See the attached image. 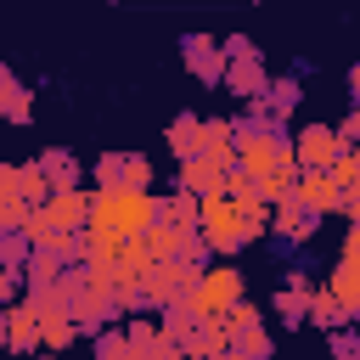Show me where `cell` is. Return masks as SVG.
Returning a JSON list of instances; mask_svg holds the SVG:
<instances>
[{"mask_svg": "<svg viewBox=\"0 0 360 360\" xmlns=\"http://www.w3.org/2000/svg\"><path fill=\"white\" fill-rule=\"evenodd\" d=\"M152 214V191H90V242L107 248L118 236H135Z\"/></svg>", "mask_w": 360, "mask_h": 360, "instance_id": "1", "label": "cell"}, {"mask_svg": "<svg viewBox=\"0 0 360 360\" xmlns=\"http://www.w3.org/2000/svg\"><path fill=\"white\" fill-rule=\"evenodd\" d=\"M180 62H186V73L197 84H219L225 79V51L208 34H180Z\"/></svg>", "mask_w": 360, "mask_h": 360, "instance_id": "2", "label": "cell"}, {"mask_svg": "<svg viewBox=\"0 0 360 360\" xmlns=\"http://www.w3.org/2000/svg\"><path fill=\"white\" fill-rule=\"evenodd\" d=\"M39 219H45L56 236L84 231V225H90V191H84V186H79V191H51V197L39 202Z\"/></svg>", "mask_w": 360, "mask_h": 360, "instance_id": "3", "label": "cell"}, {"mask_svg": "<svg viewBox=\"0 0 360 360\" xmlns=\"http://www.w3.org/2000/svg\"><path fill=\"white\" fill-rule=\"evenodd\" d=\"M236 298H242V270H231V264H208L202 281H197V309H202V315H219V309H231Z\"/></svg>", "mask_w": 360, "mask_h": 360, "instance_id": "4", "label": "cell"}, {"mask_svg": "<svg viewBox=\"0 0 360 360\" xmlns=\"http://www.w3.org/2000/svg\"><path fill=\"white\" fill-rule=\"evenodd\" d=\"M338 129L332 124H304V129H292V158H298V169H326L332 158H338Z\"/></svg>", "mask_w": 360, "mask_h": 360, "instance_id": "5", "label": "cell"}, {"mask_svg": "<svg viewBox=\"0 0 360 360\" xmlns=\"http://www.w3.org/2000/svg\"><path fill=\"white\" fill-rule=\"evenodd\" d=\"M6 349L11 354H34L39 349V309L22 298V304H6Z\"/></svg>", "mask_w": 360, "mask_h": 360, "instance_id": "6", "label": "cell"}, {"mask_svg": "<svg viewBox=\"0 0 360 360\" xmlns=\"http://www.w3.org/2000/svg\"><path fill=\"white\" fill-rule=\"evenodd\" d=\"M34 163H39V174H45L51 191H79V180H84V169H79V158L68 146H45Z\"/></svg>", "mask_w": 360, "mask_h": 360, "instance_id": "7", "label": "cell"}, {"mask_svg": "<svg viewBox=\"0 0 360 360\" xmlns=\"http://www.w3.org/2000/svg\"><path fill=\"white\" fill-rule=\"evenodd\" d=\"M236 101H259L264 96V84H270V73H264V56H253V62H225V79H219Z\"/></svg>", "mask_w": 360, "mask_h": 360, "instance_id": "8", "label": "cell"}, {"mask_svg": "<svg viewBox=\"0 0 360 360\" xmlns=\"http://www.w3.org/2000/svg\"><path fill=\"white\" fill-rule=\"evenodd\" d=\"M338 197H343V186L326 169H298V202H309L315 214H338Z\"/></svg>", "mask_w": 360, "mask_h": 360, "instance_id": "9", "label": "cell"}, {"mask_svg": "<svg viewBox=\"0 0 360 360\" xmlns=\"http://www.w3.org/2000/svg\"><path fill=\"white\" fill-rule=\"evenodd\" d=\"M174 186H180V191H191V197H219V191H225V169H219V163H208V158H186Z\"/></svg>", "mask_w": 360, "mask_h": 360, "instance_id": "10", "label": "cell"}, {"mask_svg": "<svg viewBox=\"0 0 360 360\" xmlns=\"http://www.w3.org/2000/svg\"><path fill=\"white\" fill-rule=\"evenodd\" d=\"M304 101V84H298V73H281V79H270L264 84V96H259V112H270V118H292V107Z\"/></svg>", "mask_w": 360, "mask_h": 360, "instance_id": "11", "label": "cell"}, {"mask_svg": "<svg viewBox=\"0 0 360 360\" xmlns=\"http://www.w3.org/2000/svg\"><path fill=\"white\" fill-rule=\"evenodd\" d=\"M197 321H202V309H197V298H174V304H163V309H158V332H163L169 343H186Z\"/></svg>", "mask_w": 360, "mask_h": 360, "instance_id": "12", "label": "cell"}, {"mask_svg": "<svg viewBox=\"0 0 360 360\" xmlns=\"http://www.w3.org/2000/svg\"><path fill=\"white\" fill-rule=\"evenodd\" d=\"M225 343H231L225 321H219V315H202V321L191 326V338L180 343V354H186V360H208V354H214V349H225Z\"/></svg>", "mask_w": 360, "mask_h": 360, "instance_id": "13", "label": "cell"}, {"mask_svg": "<svg viewBox=\"0 0 360 360\" xmlns=\"http://www.w3.org/2000/svg\"><path fill=\"white\" fill-rule=\"evenodd\" d=\"M326 292L343 304V315H349V321H360V264L338 259V264H332V276H326Z\"/></svg>", "mask_w": 360, "mask_h": 360, "instance_id": "14", "label": "cell"}, {"mask_svg": "<svg viewBox=\"0 0 360 360\" xmlns=\"http://www.w3.org/2000/svg\"><path fill=\"white\" fill-rule=\"evenodd\" d=\"M163 141H169V152H174V163H186V158H197V152H202V118H197V112H180V118L169 124V135H163Z\"/></svg>", "mask_w": 360, "mask_h": 360, "instance_id": "15", "label": "cell"}, {"mask_svg": "<svg viewBox=\"0 0 360 360\" xmlns=\"http://www.w3.org/2000/svg\"><path fill=\"white\" fill-rule=\"evenodd\" d=\"M0 118L6 124H28L34 118V90L22 79H11V73H0Z\"/></svg>", "mask_w": 360, "mask_h": 360, "instance_id": "16", "label": "cell"}, {"mask_svg": "<svg viewBox=\"0 0 360 360\" xmlns=\"http://www.w3.org/2000/svg\"><path fill=\"white\" fill-rule=\"evenodd\" d=\"M197 158H208V163H219V169L236 163V152H231V118H202V152H197Z\"/></svg>", "mask_w": 360, "mask_h": 360, "instance_id": "17", "label": "cell"}, {"mask_svg": "<svg viewBox=\"0 0 360 360\" xmlns=\"http://www.w3.org/2000/svg\"><path fill=\"white\" fill-rule=\"evenodd\" d=\"M73 338H79L73 315H62V309H39V349H45V354H62Z\"/></svg>", "mask_w": 360, "mask_h": 360, "instance_id": "18", "label": "cell"}, {"mask_svg": "<svg viewBox=\"0 0 360 360\" xmlns=\"http://www.w3.org/2000/svg\"><path fill=\"white\" fill-rule=\"evenodd\" d=\"M304 321H315L321 332H338V326H354V321L343 315V304H338V298H332L326 287H315V292H309V315H304Z\"/></svg>", "mask_w": 360, "mask_h": 360, "instance_id": "19", "label": "cell"}, {"mask_svg": "<svg viewBox=\"0 0 360 360\" xmlns=\"http://www.w3.org/2000/svg\"><path fill=\"white\" fill-rule=\"evenodd\" d=\"M28 253H34L28 231H0V270H6V276H22Z\"/></svg>", "mask_w": 360, "mask_h": 360, "instance_id": "20", "label": "cell"}, {"mask_svg": "<svg viewBox=\"0 0 360 360\" xmlns=\"http://www.w3.org/2000/svg\"><path fill=\"white\" fill-rule=\"evenodd\" d=\"M236 360H276V349H270V332L264 326H253V332H231V343H225Z\"/></svg>", "mask_w": 360, "mask_h": 360, "instance_id": "21", "label": "cell"}, {"mask_svg": "<svg viewBox=\"0 0 360 360\" xmlns=\"http://www.w3.org/2000/svg\"><path fill=\"white\" fill-rule=\"evenodd\" d=\"M225 197H231V202H270V197H264V186H259L242 163H231V169H225Z\"/></svg>", "mask_w": 360, "mask_h": 360, "instance_id": "22", "label": "cell"}, {"mask_svg": "<svg viewBox=\"0 0 360 360\" xmlns=\"http://www.w3.org/2000/svg\"><path fill=\"white\" fill-rule=\"evenodd\" d=\"M309 292H315V287H309ZM309 292H304V287H281V292H276L270 309L281 315V326H304V315H309Z\"/></svg>", "mask_w": 360, "mask_h": 360, "instance_id": "23", "label": "cell"}, {"mask_svg": "<svg viewBox=\"0 0 360 360\" xmlns=\"http://www.w3.org/2000/svg\"><path fill=\"white\" fill-rule=\"evenodd\" d=\"M141 242H146V253H152V259H174V242H180V231H174V225H158V219H146V225H141Z\"/></svg>", "mask_w": 360, "mask_h": 360, "instance_id": "24", "label": "cell"}, {"mask_svg": "<svg viewBox=\"0 0 360 360\" xmlns=\"http://www.w3.org/2000/svg\"><path fill=\"white\" fill-rule=\"evenodd\" d=\"M96 360H135V349H129V338H124V326H101L96 332V349H90Z\"/></svg>", "mask_w": 360, "mask_h": 360, "instance_id": "25", "label": "cell"}, {"mask_svg": "<svg viewBox=\"0 0 360 360\" xmlns=\"http://www.w3.org/2000/svg\"><path fill=\"white\" fill-rule=\"evenodd\" d=\"M96 191H124V152L96 158Z\"/></svg>", "mask_w": 360, "mask_h": 360, "instance_id": "26", "label": "cell"}, {"mask_svg": "<svg viewBox=\"0 0 360 360\" xmlns=\"http://www.w3.org/2000/svg\"><path fill=\"white\" fill-rule=\"evenodd\" d=\"M124 191H152V163L141 152H124Z\"/></svg>", "mask_w": 360, "mask_h": 360, "instance_id": "27", "label": "cell"}, {"mask_svg": "<svg viewBox=\"0 0 360 360\" xmlns=\"http://www.w3.org/2000/svg\"><path fill=\"white\" fill-rule=\"evenodd\" d=\"M219 321H225V332H253V326H264V321H259V309H253L248 298H236L231 309H219Z\"/></svg>", "mask_w": 360, "mask_h": 360, "instance_id": "28", "label": "cell"}, {"mask_svg": "<svg viewBox=\"0 0 360 360\" xmlns=\"http://www.w3.org/2000/svg\"><path fill=\"white\" fill-rule=\"evenodd\" d=\"M34 219V202L28 197H0V231H22Z\"/></svg>", "mask_w": 360, "mask_h": 360, "instance_id": "29", "label": "cell"}, {"mask_svg": "<svg viewBox=\"0 0 360 360\" xmlns=\"http://www.w3.org/2000/svg\"><path fill=\"white\" fill-rule=\"evenodd\" d=\"M326 343H332V360H360V321L354 326H338Z\"/></svg>", "mask_w": 360, "mask_h": 360, "instance_id": "30", "label": "cell"}, {"mask_svg": "<svg viewBox=\"0 0 360 360\" xmlns=\"http://www.w3.org/2000/svg\"><path fill=\"white\" fill-rule=\"evenodd\" d=\"M219 51H225V62H253V56H259V45H253L248 34H225Z\"/></svg>", "mask_w": 360, "mask_h": 360, "instance_id": "31", "label": "cell"}, {"mask_svg": "<svg viewBox=\"0 0 360 360\" xmlns=\"http://www.w3.org/2000/svg\"><path fill=\"white\" fill-rule=\"evenodd\" d=\"M338 141H343V146H360V107H354V112L338 124Z\"/></svg>", "mask_w": 360, "mask_h": 360, "instance_id": "32", "label": "cell"}, {"mask_svg": "<svg viewBox=\"0 0 360 360\" xmlns=\"http://www.w3.org/2000/svg\"><path fill=\"white\" fill-rule=\"evenodd\" d=\"M343 259L360 264V219H349V236H343Z\"/></svg>", "mask_w": 360, "mask_h": 360, "instance_id": "33", "label": "cell"}, {"mask_svg": "<svg viewBox=\"0 0 360 360\" xmlns=\"http://www.w3.org/2000/svg\"><path fill=\"white\" fill-rule=\"evenodd\" d=\"M17 287H22V276H6V270H0V309L17 298Z\"/></svg>", "mask_w": 360, "mask_h": 360, "instance_id": "34", "label": "cell"}, {"mask_svg": "<svg viewBox=\"0 0 360 360\" xmlns=\"http://www.w3.org/2000/svg\"><path fill=\"white\" fill-rule=\"evenodd\" d=\"M349 96H354V107H360V62L349 68Z\"/></svg>", "mask_w": 360, "mask_h": 360, "instance_id": "35", "label": "cell"}, {"mask_svg": "<svg viewBox=\"0 0 360 360\" xmlns=\"http://www.w3.org/2000/svg\"><path fill=\"white\" fill-rule=\"evenodd\" d=\"M208 360H236V354H231V349H214V354H208Z\"/></svg>", "mask_w": 360, "mask_h": 360, "instance_id": "36", "label": "cell"}, {"mask_svg": "<svg viewBox=\"0 0 360 360\" xmlns=\"http://www.w3.org/2000/svg\"><path fill=\"white\" fill-rule=\"evenodd\" d=\"M0 349H6V309H0Z\"/></svg>", "mask_w": 360, "mask_h": 360, "instance_id": "37", "label": "cell"}, {"mask_svg": "<svg viewBox=\"0 0 360 360\" xmlns=\"http://www.w3.org/2000/svg\"><path fill=\"white\" fill-rule=\"evenodd\" d=\"M22 360H45V354H39V349H34V354H22Z\"/></svg>", "mask_w": 360, "mask_h": 360, "instance_id": "38", "label": "cell"}, {"mask_svg": "<svg viewBox=\"0 0 360 360\" xmlns=\"http://www.w3.org/2000/svg\"><path fill=\"white\" fill-rule=\"evenodd\" d=\"M0 73H11V68H6V56H0Z\"/></svg>", "mask_w": 360, "mask_h": 360, "instance_id": "39", "label": "cell"}]
</instances>
